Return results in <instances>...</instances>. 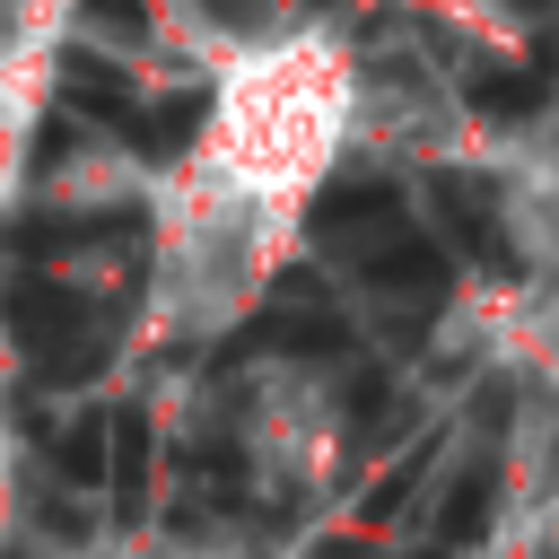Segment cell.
Returning a JSON list of instances; mask_svg holds the SVG:
<instances>
[{
  "label": "cell",
  "instance_id": "277c9868",
  "mask_svg": "<svg viewBox=\"0 0 559 559\" xmlns=\"http://www.w3.org/2000/svg\"><path fill=\"white\" fill-rule=\"evenodd\" d=\"M428 201H437V218H445V236H454V253H463L472 271H489V280H507V271H515V245H507L498 201H489V183H480V175H437V183H428Z\"/></svg>",
  "mask_w": 559,
  "mask_h": 559
},
{
  "label": "cell",
  "instance_id": "3957f363",
  "mask_svg": "<svg viewBox=\"0 0 559 559\" xmlns=\"http://www.w3.org/2000/svg\"><path fill=\"white\" fill-rule=\"evenodd\" d=\"M341 341H349V323L332 314V297L306 271H288L271 288V306L253 314V332H245V349H288V358H332Z\"/></svg>",
  "mask_w": 559,
  "mask_h": 559
},
{
  "label": "cell",
  "instance_id": "7a4b0ae2",
  "mask_svg": "<svg viewBox=\"0 0 559 559\" xmlns=\"http://www.w3.org/2000/svg\"><path fill=\"white\" fill-rule=\"evenodd\" d=\"M358 271H367L376 306L393 314V332L419 341L428 314H437V297H445V245H428L419 227H384L376 245H358Z\"/></svg>",
  "mask_w": 559,
  "mask_h": 559
},
{
  "label": "cell",
  "instance_id": "7c38bea8",
  "mask_svg": "<svg viewBox=\"0 0 559 559\" xmlns=\"http://www.w3.org/2000/svg\"><path fill=\"white\" fill-rule=\"evenodd\" d=\"M428 454H437V445L419 437V445H411V454H402V463H393V472H384V480L367 489V507H358V524H376V533H384V524L402 515V498L419 489V472H428Z\"/></svg>",
  "mask_w": 559,
  "mask_h": 559
},
{
  "label": "cell",
  "instance_id": "8992f818",
  "mask_svg": "<svg viewBox=\"0 0 559 559\" xmlns=\"http://www.w3.org/2000/svg\"><path fill=\"white\" fill-rule=\"evenodd\" d=\"M148 454H157V437H148V411H114V445H105L114 524H140V507H148Z\"/></svg>",
  "mask_w": 559,
  "mask_h": 559
},
{
  "label": "cell",
  "instance_id": "ba28073f",
  "mask_svg": "<svg viewBox=\"0 0 559 559\" xmlns=\"http://www.w3.org/2000/svg\"><path fill=\"white\" fill-rule=\"evenodd\" d=\"M61 87H70V105H79V114H96V122H114V131H122V122L140 114L131 79H122L114 61H96L87 44H79V52H61Z\"/></svg>",
  "mask_w": 559,
  "mask_h": 559
},
{
  "label": "cell",
  "instance_id": "4fadbf2b",
  "mask_svg": "<svg viewBox=\"0 0 559 559\" xmlns=\"http://www.w3.org/2000/svg\"><path fill=\"white\" fill-rule=\"evenodd\" d=\"M87 26H114V35H148V0H79Z\"/></svg>",
  "mask_w": 559,
  "mask_h": 559
},
{
  "label": "cell",
  "instance_id": "2e32d148",
  "mask_svg": "<svg viewBox=\"0 0 559 559\" xmlns=\"http://www.w3.org/2000/svg\"><path fill=\"white\" fill-rule=\"evenodd\" d=\"M9 559H26V550H9Z\"/></svg>",
  "mask_w": 559,
  "mask_h": 559
},
{
  "label": "cell",
  "instance_id": "52a82bcc",
  "mask_svg": "<svg viewBox=\"0 0 559 559\" xmlns=\"http://www.w3.org/2000/svg\"><path fill=\"white\" fill-rule=\"evenodd\" d=\"M489 507H498V463H489V454H472V463H463V480L437 498V550H472V542L489 533Z\"/></svg>",
  "mask_w": 559,
  "mask_h": 559
},
{
  "label": "cell",
  "instance_id": "30bf717a",
  "mask_svg": "<svg viewBox=\"0 0 559 559\" xmlns=\"http://www.w3.org/2000/svg\"><path fill=\"white\" fill-rule=\"evenodd\" d=\"M105 445H114V419H105V411L70 419V428L52 437V463H61V480H105Z\"/></svg>",
  "mask_w": 559,
  "mask_h": 559
},
{
  "label": "cell",
  "instance_id": "8fae6325",
  "mask_svg": "<svg viewBox=\"0 0 559 559\" xmlns=\"http://www.w3.org/2000/svg\"><path fill=\"white\" fill-rule=\"evenodd\" d=\"M472 105H480L489 122H524V114L542 105V70H480V79H472Z\"/></svg>",
  "mask_w": 559,
  "mask_h": 559
},
{
  "label": "cell",
  "instance_id": "9a60e30c",
  "mask_svg": "<svg viewBox=\"0 0 559 559\" xmlns=\"http://www.w3.org/2000/svg\"><path fill=\"white\" fill-rule=\"evenodd\" d=\"M428 559H463V550H428Z\"/></svg>",
  "mask_w": 559,
  "mask_h": 559
},
{
  "label": "cell",
  "instance_id": "5b68a950",
  "mask_svg": "<svg viewBox=\"0 0 559 559\" xmlns=\"http://www.w3.org/2000/svg\"><path fill=\"white\" fill-rule=\"evenodd\" d=\"M384 227H402V192L384 175H341L314 192V236L323 245H376Z\"/></svg>",
  "mask_w": 559,
  "mask_h": 559
},
{
  "label": "cell",
  "instance_id": "6da1fadb",
  "mask_svg": "<svg viewBox=\"0 0 559 559\" xmlns=\"http://www.w3.org/2000/svg\"><path fill=\"white\" fill-rule=\"evenodd\" d=\"M0 306H9V341L35 358V376H52V384H79V376H96L105 358H114V314L96 306V297H79V288H61V280H9L0 288Z\"/></svg>",
  "mask_w": 559,
  "mask_h": 559
},
{
  "label": "cell",
  "instance_id": "5bb4252c",
  "mask_svg": "<svg viewBox=\"0 0 559 559\" xmlns=\"http://www.w3.org/2000/svg\"><path fill=\"white\" fill-rule=\"evenodd\" d=\"M314 559H376V550H367V542H323Z\"/></svg>",
  "mask_w": 559,
  "mask_h": 559
},
{
  "label": "cell",
  "instance_id": "9c48e42d",
  "mask_svg": "<svg viewBox=\"0 0 559 559\" xmlns=\"http://www.w3.org/2000/svg\"><path fill=\"white\" fill-rule=\"evenodd\" d=\"M201 105H210L201 87H183V96H157V105H140V114L122 122V140H131L140 157H175V148L201 131Z\"/></svg>",
  "mask_w": 559,
  "mask_h": 559
}]
</instances>
